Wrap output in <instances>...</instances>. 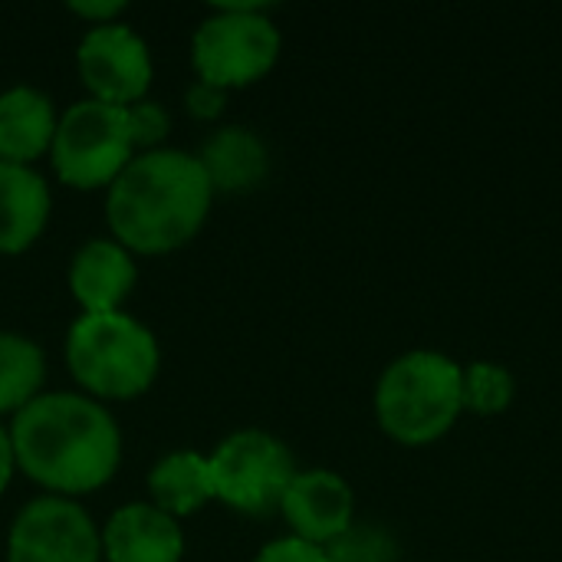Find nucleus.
<instances>
[{
    "label": "nucleus",
    "mask_w": 562,
    "mask_h": 562,
    "mask_svg": "<svg viewBox=\"0 0 562 562\" xmlns=\"http://www.w3.org/2000/svg\"><path fill=\"white\" fill-rule=\"evenodd\" d=\"M207 461L214 477V501L247 517H267L280 510L283 494L296 477L290 448L260 428H240L227 435Z\"/></svg>",
    "instance_id": "7"
},
{
    "label": "nucleus",
    "mask_w": 562,
    "mask_h": 562,
    "mask_svg": "<svg viewBox=\"0 0 562 562\" xmlns=\"http://www.w3.org/2000/svg\"><path fill=\"white\" fill-rule=\"evenodd\" d=\"M224 105H227V89H217V86L201 82V79H194L184 89V109H188V115H194L201 122L217 119L224 112Z\"/></svg>",
    "instance_id": "22"
},
{
    "label": "nucleus",
    "mask_w": 562,
    "mask_h": 562,
    "mask_svg": "<svg viewBox=\"0 0 562 562\" xmlns=\"http://www.w3.org/2000/svg\"><path fill=\"white\" fill-rule=\"evenodd\" d=\"M16 471V458H13V441H10V428L0 425V494L10 487Z\"/></svg>",
    "instance_id": "24"
},
{
    "label": "nucleus",
    "mask_w": 562,
    "mask_h": 562,
    "mask_svg": "<svg viewBox=\"0 0 562 562\" xmlns=\"http://www.w3.org/2000/svg\"><path fill=\"white\" fill-rule=\"evenodd\" d=\"M198 161L214 194H244L263 184L270 171V148L247 125H221L201 142Z\"/></svg>",
    "instance_id": "14"
},
{
    "label": "nucleus",
    "mask_w": 562,
    "mask_h": 562,
    "mask_svg": "<svg viewBox=\"0 0 562 562\" xmlns=\"http://www.w3.org/2000/svg\"><path fill=\"white\" fill-rule=\"evenodd\" d=\"M214 501L211 461L198 451H171L148 471V504L181 520Z\"/></svg>",
    "instance_id": "16"
},
{
    "label": "nucleus",
    "mask_w": 562,
    "mask_h": 562,
    "mask_svg": "<svg viewBox=\"0 0 562 562\" xmlns=\"http://www.w3.org/2000/svg\"><path fill=\"white\" fill-rule=\"evenodd\" d=\"M102 560L181 562L184 560V530L178 527L175 517L161 514L148 501L125 504L102 527Z\"/></svg>",
    "instance_id": "12"
},
{
    "label": "nucleus",
    "mask_w": 562,
    "mask_h": 562,
    "mask_svg": "<svg viewBox=\"0 0 562 562\" xmlns=\"http://www.w3.org/2000/svg\"><path fill=\"white\" fill-rule=\"evenodd\" d=\"M280 26L260 3L214 7L191 36V66L201 82L240 89L263 79L280 59Z\"/></svg>",
    "instance_id": "5"
},
{
    "label": "nucleus",
    "mask_w": 562,
    "mask_h": 562,
    "mask_svg": "<svg viewBox=\"0 0 562 562\" xmlns=\"http://www.w3.org/2000/svg\"><path fill=\"white\" fill-rule=\"evenodd\" d=\"M128 10V3L122 0H79V3H69V13H76L79 20H86L89 26H102V23H115L122 13Z\"/></svg>",
    "instance_id": "23"
},
{
    "label": "nucleus",
    "mask_w": 562,
    "mask_h": 562,
    "mask_svg": "<svg viewBox=\"0 0 562 562\" xmlns=\"http://www.w3.org/2000/svg\"><path fill=\"white\" fill-rule=\"evenodd\" d=\"M125 125H128V138L135 155L138 151H151L161 148V142L171 132V115L161 102L155 99H138L132 105H125Z\"/></svg>",
    "instance_id": "20"
},
{
    "label": "nucleus",
    "mask_w": 562,
    "mask_h": 562,
    "mask_svg": "<svg viewBox=\"0 0 562 562\" xmlns=\"http://www.w3.org/2000/svg\"><path fill=\"white\" fill-rule=\"evenodd\" d=\"M323 550L329 562H398L395 537L375 524H352L339 540Z\"/></svg>",
    "instance_id": "19"
},
{
    "label": "nucleus",
    "mask_w": 562,
    "mask_h": 562,
    "mask_svg": "<svg viewBox=\"0 0 562 562\" xmlns=\"http://www.w3.org/2000/svg\"><path fill=\"white\" fill-rule=\"evenodd\" d=\"M7 562H102V530L79 501L40 494L10 524Z\"/></svg>",
    "instance_id": "8"
},
{
    "label": "nucleus",
    "mask_w": 562,
    "mask_h": 562,
    "mask_svg": "<svg viewBox=\"0 0 562 562\" xmlns=\"http://www.w3.org/2000/svg\"><path fill=\"white\" fill-rule=\"evenodd\" d=\"M214 188L198 155L138 151L105 191V224L128 254L158 257L184 247L207 221Z\"/></svg>",
    "instance_id": "2"
},
{
    "label": "nucleus",
    "mask_w": 562,
    "mask_h": 562,
    "mask_svg": "<svg viewBox=\"0 0 562 562\" xmlns=\"http://www.w3.org/2000/svg\"><path fill=\"white\" fill-rule=\"evenodd\" d=\"M461 372L451 356L412 349L392 359L375 385V418L402 445H428L454 428L464 412Z\"/></svg>",
    "instance_id": "4"
},
{
    "label": "nucleus",
    "mask_w": 562,
    "mask_h": 562,
    "mask_svg": "<svg viewBox=\"0 0 562 562\" xmlns=\"http://www.w3.org/2000/svg\"><path fill=\"white\" fill-rule=\"evenodd\" d=\"M280 514L286 517L293 537L329 547L356 524V494L349 481L329 468L296 471L283 494Z\"/></svg>",
    "instance_id": "10"
},
{
    "label": "nucleus",
    "mask_w": 562,
    "mask_h": 562,
    "mask_svg": "<svg viewBox=\"0 0 562 562\" xmlns=\"http://www.w3.org/2000/svg\"><path fill=\"white\" fill-rule=\"evenodd\" d=\"M254 562H329L326 560V550L316 547V543H306L300 537H280V540H270L267 547H260V553L254 557Z\"/></svg>",
    "instance_id": "21"
},
{
    "label": "nucleus",
    "mask_w": 562,
    "mask_h": 562,
    "mask_svg": "<svg viewBox=\"0 0 562 562\" xmlns=\"http://www.w3.org/2000/svg\"><path fill=\"white\" fill-rule=\"evenodd\" d=\"M53 214V191L33 165L0 161V254L30 250Z\"/></svg>",
    "instance_id": "13"
},
{
    "label": "nucleus",
    "mask_w": 562,
    "mask_h": 562,
    "mask_svg": "<svg viewBox=\"0 0 562 562\" xmlns=\"http://www.w3.org/2000/svg\"><path fill=\"white\" fill-rule=\"evenodd\" d=\"M59 112L36 86H10L0 92V161L33 165L49 155Z\"/></svg>",
    "instance_id": "15"
},
{
    "label": "nucleus",
    "mask_w": 562,
    "mask_h": 562,
    "mask_svg": "<svg viewBox=\"0 0 562 562\" xmlns=\"http://www.w3.org/2000/svg\"><path fill=\"white\" fill-rule=\"evenodd\" d=\"M76 69L89 99L109 105H132L148 99V86L155 76L148 43L132 30V23H102L89 26L76 46Z\"/></svg>",
    "instance_id": "9"
},
{
    "label": "nucleus",
    "mask_w": 562,
    "mask_h": 562,
    "mask_svg": "<svg viewBox=\"0 0 562 562\" xmlns=\"http://www.w3.org/2000/svg\"><path fill=\"white\" fill-rule=\"evenodd\" d=\"M132 158L135 148L128 138L125 109L99 99H79L66 112H59L49 145V165L66 188L109 191V184L125 171Z\"/></svg>",
    "instance_id": "6"
},
{
    "label": "nucleus",
    "mask_w": 562,
    "mask_h": 562,
    "mask_svg": "<svg viewBox=\"0 0 562 562\" xmlns=\"http://www.w3.org/2000/svg\"><path fill=\"white\" fill-rule=\"evenodd\" d=\"M66 366L82 395L95 402H128L145 395L161 372L155 333L119 313H82L66 333Z\"/></svg>",
    "instance_id": "3"
},
{
    "label": "nucleus",
    "mask_w": 562,
    "mask_h": 562,
    "mask_svg": "<svg viewBox=\"0 0 562 562\" xmlns=\"http://www.w3.org/2000/svg\"><path fill=\"white\" fill-rule=\"evenodd\" d=\"M461 395H464V408H471L477 415H497L514 402L517 379L510 375L507 366L477 359V362L464 366V372H461Z\"/></svg>",
    "instance_id": "18"
},
{
    "label": "nucleus",
    "mask_w": 562,
    "mask_h": 562,
    "mask_svg": "<svg viewBox=\"0 0 562 562\" xmlns=\"http://www.w3.org/2000/svg\"><path fill=\"white\" fill-rule=\"evenodd\" d=\"M16 471L56 497L105 487L122 464V431L112 412L82 392H40L10 422Z\"/></svg>",
    "instance_id": "1"
},
{
    "label": "nucleus",
    "mask_w": 562,
    "mask_h": 562,
    "mask_svg": "<svg viewBox=\"0 0 562 562\" xmlns=\"http://www.w3.org/2000/svg\"><path fill=\"white\" fill-rule=\"evenodd\" d=\"M46 379V356L40 342L23 333H0V415H16L26 408Z\"/></svg>",
    "instance_id": "17"
},
{
    "label": "nucleus",
    "mask_w": 562,
    "mask_h": 562,
    "mask_svg": "<svg viewBox=\"0 0 562 562\" xmlns=\"http://www.w3.org/2000/svg\"><path fill=\"white\" fill-rule=\"evenodd\" d=\"M66 280L82 313H119L138 280L135 254L112 237H92L72 254Z\"/></svg>",
    "instance_id": "11"
}]
</instances>
